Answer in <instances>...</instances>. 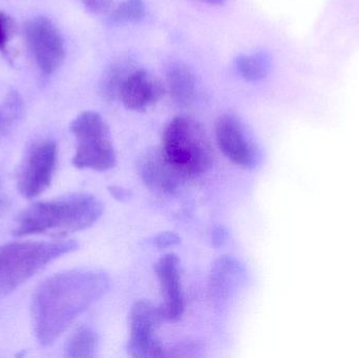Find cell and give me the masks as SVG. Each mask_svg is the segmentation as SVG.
I'll list each match as a JSON object with an SVG mask.
<instances>
[{
	"label": "cell",
	"instance_id": "8",
	"mask_svg": "<svg viewBox=\"0 0 359 358\" xmlns=\"http://www.w3.org/2000/svg\"><path fill=\"white\" fill-rule=\"evenodd\" d=\"M25 39L43 75L56 73L65 59V42L56 25L46 17H35L25 25Z\"/></svg>",
	"mask_w": 359,
	"mask_h": 358
},
{
	"label": "cell",
	"instance_id": "22",
	"mask_svg": "<svg viewBox=\"0 0 359 358\" xmlns=\"http://www.w3.org/2000/svg\"><path fill=\"white\" fill-rule=\"evenodd\" d=\"M109 189L111 195L115 199L120 200V201H126L130 198V191L128 189L123 188V187L111 186Z\"/></svg>",
	"mask_w": 359,
	"mask_h": 358
},
{
	"label": "cell",
	"instance_id": "5",
	"mask_svg": "<svg viewBox=\"0 0 359 358\" xmlns=\"http://www.w3.org/2000/svg\"><path fill=\"white\" fill-rule=\"evenodd\" d=\"M77 140L73 164L79 170L105 172L117 164V155L111 142L107 122L100 113L88 111L80 113L69 126Z\"/></svg>",
	"mask_w": 359,
	"mask_h": 358
},
{
	"label": "cell",
	"instance_id": "14",
	"mask_svg": "<svg viewBox=\"0 0 359 358\" xmlns=\"http://www.w3.org/2000/svg\"><path fill=\"white\" fill-rule=\"evenodd\" d=\"M143 179L149 187L172 193L178 187L181 177L172 170L161 153L151 156L143 165Z\"/></svg>",
	"mask_w": 359,
	"mask_h": 358
},
{
	"label": "cell",
	"instance_id": "15",
	"mask_svg": "<svg viewBox=\"0 0 359 358\" xmlns=\"http://www.w3.org/2000/svg\"><path fill=\"white\" fill-rule=\"evenodd\" d=\"M234 63L238 75L249 82L265 79L269 75L272 67L271 57L266 52L240 55L236 57Z\"/></svg>",
	"mask_w": 359,
	"mask_h": 358
},
{
	"label": "cell",
	"instance_id": "19",
	"mask_svg": "<svg viewBox=\"0 0 359 358\" xmlns=\"http://www.w3.org/2000/svg\"><path fill=\"white\" fill-rule=\"evenodd\" d=\"M88 12L95 15H109L115 4L114 0H79Z\"/></svg>",
	"mask_w": 359,
	"mask_h": 358
},
{
	"label": "cell",
	"instance_id": "9",
	"mask_svg": "<svg viewBox=\"0 0 359 358\" xmlns=\"http://www.w3.org/2000/svg\"><path fill=\"white\" fill-rule=\"evenodd\" d=\"M160 309L155 308L147 301H138L130 311V340L128 351L130 357L155 358L164 357V349L158 340L157 327Z\"/></svg>",
	"mask_w": 359,
	"mask_h": 358
},
{
	"label": "cell",
	"instance_id": "10",
	"mask_svg": "<svg viewBox=\"0 0 359 358\" xmlns=\"http://www.w3.org/2000/svg\"><path fill=\"white\" fill-rule=\"evenodd\" d=\"M155 271L161 291L162 305L160 312L162 317L170 321H178L185 310V298L178 256L175 254H168L162 256L156 263Z\"/></svg>",
	"mask_w": 359,
	"mask_h": 358
},
{
	"label": "cell",
	"instance_id": "20",
	"mask_svg": "<svg viewBox=\"0 0 359 358\" xmlns=\"http://www.w3.org/2000/svg\"><path fill=\"white\" fill-rule=\"evenodd\" d=\"M180 242H181V239L179 235L175 233H170V231L160 233L155 237V244L160 249L174 247V246L178 245Z\"/></svg>",
	"mask_w": 359,
	"mask_h": 358
},
{
	"label": "cell",
	"instance_id": "7",
	"mask_svg": "<svg viewBox=\"0 0 359 358\" xmlns=\"http://www.w3.org/2000/svg\"><path fill=\"white\" fill-rule=\"evenodd\" d=\"M215 130L217 146L232 163L246 170H253L261 163L259 147L238 117L230 113L219 116Z\"/></svg>",
	"mask_w": 359,
	"mask_h": 358
},
{
	"label": "cell",
	"instance_id": "4",
	"mask_svg": "<svg viewBox=\"0 0 359 358\" xmlns=\"http://www.w3.org/2000/svg\"><path fill=\"white\" fill-rule=\"evenodd\" d=\"M77 242H13L0 246V296H8L46 265L78 249Z\"/></svg>",
	"mask_w": 359,
	"mask_h": 358
},
{
	"label": "cell",
	"instance_id": "2",
	"mask_svg": "<svg viewBox=\"0 0 359 358\" xmlns=\"http://www.w3.org/2000/svg\"><path fill=\"white\" fill-rule=\"evenodd\" d=\"M102 214V204L90 193H76L63 199L38 202L19 214L13 235H67L90 228Z\"/></svg>",
	"mask_w": 359,
	"mask_h": 358
},
{
	"label": "cell",
	"instance_id": "11",
	"mask_svg": "<svg viewBox=\"0 0 359 358\" xmlns=\"http://www.w3.org/2000/svg\"><path fill=\"white\" fill-rule=\"evenodd\" d=\"M166 92L165 83L158 76L137 69L124 83L119 100L130 111H142L160 102Z\"/></svg>",
	"mask_w": 359,
	"mask_h": 358
},
{
	"label": "cell",
	"instance_id": "3",
	"mask_svg": "<svg viewBox=\"0 0 359 358\" xmlns=\"http://www.w3.org/2000/svg\"><path fill=\"white\" fill-rule=\"evenodd\" d=\"M162 157L184 178L204 174L212 164V149L204 128L196 120L176 117L164 130Z\"/></svg>",
	"mask_w": 359,
	"mask_h": 358
},
{
	"label": "cell",
	"instance_id": "17",
	"mask_svg": "<svg viewBox=\"0 0 359 358\" xmlns=\"http://www.w3.org/2000/svg\"><path fill=\"white\" fill-rule=\"evenodd\" d=\"M145 15L147 8L143 0H123L114 6L109 14V20L118 25L138 23L144 19Z\"/></svg>",
	"mask_w": 359,
	"mask_h": 358
},
{
	"label": "cell",
	"instance_id": "13",
	"mask_svg": "<svg viewBox=\"0 0 359 358\" xmlns=\"http://www.w3.org/2000/svg\"><path fill=\"white\" fill-rule=\"evenodd\" d=\"M135 69V63L124 57L111 62L103 71L99 82L101 97L107 101L119 100L122 88Z\"/></svg>",
	"mask_w": 359,
	"mask_h": 358
},
{
	"label": "cell",
	"instance_id": "18",
	"mask_svg": "<svg viewBox=\"0 0 359 358\" xmlns=\"http://www.w3.org/2000/svg\"><path fill=\"white\" fill-rule=\"evenodd\" d=\"M22 109L20 97L17 92H10L0 105V136L8 132L20 116Z\"/></svg>",
	"mask_w": 359,
	"mask_h": 358
},
{
	"label": "cell",
	"instance_id": "23",
	"mask_svg": "<svg viewBox=\"0 0 359 358\" xmlns=\"http://www.w3.org/2000/svg\"><path fill=\"white\" fill-rule=\"evenodd\" d=\"M194 1L201 2V4H207V6H219L226 4L227 0H194Z\"/></svg>",
	"mask_w": 359,
	"mask_h": 358
},
{
	"label": "cell",
	"instance_id": "16",
	"mask_svg": "<svg viewBox=\"0 0 359 358\" xmlns=\"http://www.w3.org/2000/svg\"><path fill=\"white\" fill-rule=\"evenodd\" d=\"M98 338L90 328L78 330L67 343L65 357L73 358H90L96 355Z\"/></svg>",
	"mask_w": 359,
	"mask_h": 358
},
{
	"label": "cell",
	"instance_id": "1",
	"mask_svg": "<svg viewBox=\"0 0 359 358\" xmlns=\"http://www.w3.org/2000/svg\"><path fill=\"white\" fill-rule=\"evenodd\" d=\"M107 273L92 269H76L44 280L32 298V321L41 346L54 344L61 334L109 288Z\"/></svg>",
	"mask_w": 359,
	"mask_h": 358
},
{
	"label": "cell",
	"instance_id": "6",
	"mask_svg": "<svg viewBox=\"0 0 359 358\" xmlns=\"http://www.w3.org/2000/svg\"><path fill=\"white\" fill-rule=\"evenodd\" d=\"M58 149L55 141L35 143L19 172L17 189L27 199L39 197L50 187L56 170Z\"/></svg>",
	"mask_w": 359,
	"mask_h": 358
},
{
	"label": "cell",
	"instance_id": "12",
	"mask_svg": "<svg viewBox=\"0 0 359 358\" xmlns=\"http://www.w3.org/2000/svg\"><path fill=\"white\" fill-rule=\"evenodd\" d=\"M166 90L177 104H191L198 92L196 76L182 61H172L165 69Z\"/></svg>",
	"mask_w": 359,
	"mask_h": 358
},
{
	"label": "cell",
	"instance_id": "21",
	"mask_svg": "<svg viewBox=\"0 0 359 358\" xmlns=\"http://www.w3.org/2000/svg\"><path fill=\"white\" fill-rule=\"evenodd\" d=\"M10 31V20L8 17L0 12V50H4L6 48V41Z\"/></svg>",
	"mask_w": 359,
	"mask_h": 358
}]
</instances>
